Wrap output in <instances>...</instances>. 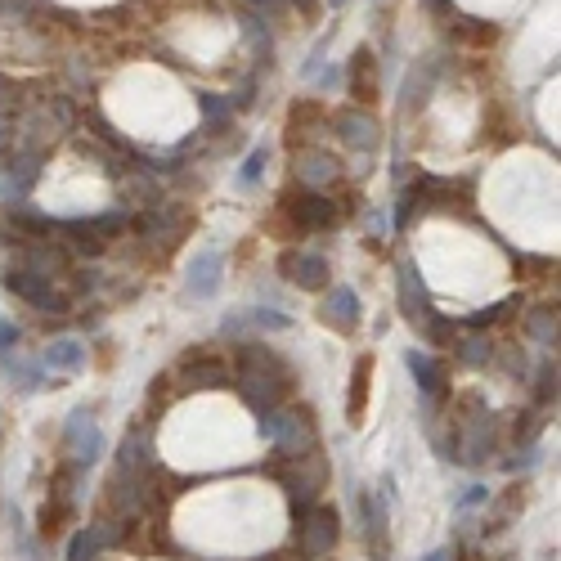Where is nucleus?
<instances>
[{
  "label": "nucleus",
  "mask_w": 561,
  "mask_h": 561,
  "mask_svg": "<svg viewBox=\"0 0 561 561\" xmlns=\"http://www.w3.org/2000/svg\"><path fill=\"white\" fill-rule=\"evenodd\" d=\"M229 386H238V395H243L256 413H270L292 395L297 373H292V364L283 360L279 351H270V346L234 342V382Z\"/></svg>",
  "instance_id": "nucleus-1"
},
{
  "label": "nucleus",
  "mask_w": 561,
  "mask_h": 561,
  "mask_svg": "<svg viewBox=\"0 0 561 561\" xmlns=\"http://www.w3.org/2000/svg\"><path fill=\"white\" fill-rule=\"evenodd\" d=\"M274 476L283 481V490L292 494V503L297 508H310V503H319V494L328 490V454L324 449H306V454H297V458H283L279 467H274Z\"/></svg>",
  "instance_id": "nucleus-2"
},
{
  "label": "nucleus",
  "mask_w": 561,
  "mask_h": 561,
  "mask_svg": "<svg viewBox=\"0 0 561 561\" xmlns=\"http://www.w3.org/2000/svg\"><path fill=\"white\" fill-rule=\"evenodd\" d=\"M283 220L292 225V234H328L342 225V207L319 189H288L283 193Z\"/></svg>",
  "instance_id": "nucleus-3"
},
{
  "label": "nucleus",
  "mask_w": 561,
  "mask_h": 561,
  "mask_svg": "<svg viewBox=\"0 0 561 561\" xmlns=\"http://www.w3.org/2000/svg\"><path fill=\"white\" fill-rule=\"evenodd\" d=\"M342 544V517L328 503H310V508H297V548L310 561H324L333 548Z\"/></svg>",
  "instance_id": "nucleus-4"
},
{
  "label": "nucleus",
  "mask_w": 561,
  "mask_h": 561,
  "mask_svg": "<svg viewBox=\"0 0 561 561\" xmlns=\"http://www.w3.org/2000/svg\"><path fill=\"white\" fill-rule=\"evenodd\" d=\"M176 377H180V391H220V386L234 382V369H229V360H220L211 351H189L180 360Z\"/></svg>",
  "instance_id": "nucleus-5"
},
{
  "label": "nucleus",
  "mask_w": 561,
  "mask_h": 561,
  "mask_svg": "<svg viewBox=\"0 0 561 561\" xmlns=\"http://www.w3.org/2000/svg\"><path fill=\"white\" fill-rule=\"evenodd\" d=\"M279 274L288 283H297L301 292H324L328 279H333V265L319 252H301V247H283L279 256Z\"/></svg>",
  "instance_id": "nucleus-6"
},
{
  "label": "nucleus",
  "mask_w": 561,
  "mask_h": 561,
  "mask_svg": "<svg viewBox=\"0 0 561 561\" xmlns=\"http://www.w3.org/2000/svg\"><path fill=\"white\" fill-rule=\"evenodd\" d=\"M63 454H68V463H77L81 472L104 454V431L95 427V418H90L86 409H77L68 418V427H63Z\"/></svg>",
  "instance_id": "nucleus-7"
},
{
  "label": "nucleus",
  "mask_w": 561,
  "mask_h": 561,
  "mask_svg": "<svg viewBox=\"0 0 561 561\" xmlns=\"http://www.w3.org/2000/svg\"><path fill=\"white\" fill-rule=\"evenodd\" d=\"M499 418H490V413H481V418L463 422L458 427V440H454V458L458 463H485V458H494V449H499Z\"/></svg>",
  "instance_id": "nucleus-8"
},
{
  "label": "nucleus",
  "mask_w": 561,
  "mask_h": 561,
  "mask_svg": "<svg viewBox=\"0 0 561 561\" xmlns=\"http://www.w3.org/2000/svg\"><path fill=\"white\" fill-rule=\"evenodd\" d=\"M189 225H193V216L185 207H176V202H158V207H149L140 220H135V229H140L149 243L162 238V247H176L180 238L189 234Z\"/></svg>",
  "instance_id": "nucleus-9"
},
{
  "label": "nucleus",
  "mask_w": 561,
  "mask_h": 561,
  "mask_svg": "<svg viewBox=\"0 0 561 561\" xmlns=\"http://www.w3.org/2000/svg\"><path fill=\"white\" fill-rule=\"evenodd\" d=\"M5 288L14 292V297L32 301V306L45 310V315H63V310L72 306V301L63 297V292L54 288L50 279H41V274H32V270H9V274H5Z\"/></svg>",
  "instance_id": "nucleus-10"
},
{
  "label": "nucleus",
  "mask_w": 561,
  "mask_h": 561,
  "mask_svg": "<svg viewBox=\"0 0 561 561\" xmlns=\"http://www.w3.org/2000/svg\"><path fill=\"white\" fill-rule=\"evenodd\" d=\"M337 135H342L346 149L369 153V149H377V140H382V126H377V117L369 108H342V113H337Z\"/></svg>",
  "instance_id": "nucleus-11"
},
{
  "label": "nucleus",
  "mask_w": 561,
  "mask_h": 561,
  "mask_svg": "<svg viewBox=\"0 0 561 561\" xmlns=\"http://www.w3.org/2000/svg\"><path fill=\"white\" fill-rule=\"evenodd\" d=\"M274 449L283 458H297L306 449H315V422H310V409H292L279 418V436H274Z\"/></svg>",
  "instance_id": "nucleus-12"
},
{
  "label": "nucleus",
  "mask_w": 561,
  "mask_h": 561,
  "mask_svg": "<svg viewBox=\"0 0 561 561\" xmlns=\"http://www.w3.org/2000/svg\"><path fill=\"white\" fill-rule=\"evenodd\" d=\"M324 324L337 328V333H355L360 328V297H355V288H346V283H337L333 292L324 297Z\"/></svg>",
  "instance_id": "nucleus-13"
},
{
  "label": "nucleus",
  "mask_w": 561,
  "mask_h": 561,
  "mask_svg": "<svg viewBox=\"0 0 561 561\" xmlns=\"http://www.w3.org/2000/svg\"><path fill=\"white\" fill-rule=\"evenodd\" d=\"M400 310L418 333H422V324L431 319V297H427V288H422V279H418L413 265H400Z\"/></svg>",
  "instance_id": "nucleus-14"
},
{
  "label": "nucleus",
  "mask_w": 561,
  "mask_h": 561,
  "mask_svg": "<svg viewBox=\"0 0 561 561\" xmlns=\"http://www.w3.org/2000/svg\"><path fill=\"white\" fill-rule=\"evenodd\" d=\"M337 171H342V167H337L333 153H324V149H301L297 153V180H301V189L333 185Z\"/></svg>",
  "instance_id": "nucleus-15"
},
{
  "label": "nucleus",
  "mask_w": 561,
  "mask_h": 561,
  "mask_svg": "<svg viewBox=\"0 0 561 561\" xmlns=\"http://www.w3.org/2000/svg\"><path fill=\"white\" fill-rule=\"evenodd\" d=\"M68 526H77V499H59V494H50V499L41 503V517H36L41 539H63L68 535Z\"/></svg>",
  "instance_id": "nucleus-16"
},
{
  "label": "nucleus",
  "mask_w": 561,
  "mask_h": 561,
  "mask_svg": "<svg viewBox=\"0 0 561 561\" xmlns=\"http://www.w3.org/2000/svg\"><path fill=\"white\" fill-rule=\"evenodd\" d=\"M369 391H373V355H360L351 373V395H346V422L360 427L364 413H369Z\"/></svg>",
  "instance_id": "nucleus-17"
},
{
  "label": "nucleus",
  "mask_w": 561,
  "mask_h": 561,
  "mask_svg": "<svg viewBox=\"0 0 561 561\" xmlns=\"http://www.w3.org/2000/svg\"><path fill=\"white\" fill-rule=\"evenodd\" d=\"M220 279H225V256L220 252H198L189 265V292L193 297H211V292L220 288Z\"/></svg>",
  "instance_id": "nucleus-18"
},
{
  "label": "nucleus",
  "mask_w": 561,
  "mask_h": 561,
  "mask_svg": "<svg viewBox=\"0 0 561 561\" xmlns=\"http://www.w3.org/2000/svg\"><path fill=\"white\" fill-rule=\"evenodd\" d=\"M117 472H126V476H149V472H153L149 431H131V436L122 440V454H117Z\"/></svg>",
  "instance_id": "nucleus-19"
},
{
  "label": "nucleus",
  "mask_w": 561,
  "mask_h": 561,
  "mask_svg": "<svg viewBox=\"0 0 561 561\" xmlns=\"http://www.w3.org/2000/svg\"><path fill=\"white\" fill-rule=\"evenodd\" d=\"M41 364L54 373H77L81 364H86V342H77V337H54V342L45 346Z\"/></svg>",
  "instance_id": "nucleus-20"
},
{
  "label": "nucleus",
  "mask_w": 561,
  "mask_h": 561,
  "mask_svg": "<svg viewBox=\"0 0 561 561\" xmlns=\"http://www.w3.org/2000/svg\"><path fill=\"white\" fill-rule=\"evenodd\" d=\"M404 364H409V373L418 377L422 395L449 391V369H445V360H431V355H422V351H409V355H404Z\"/></svg>",
  "instance_id": "nucleus-21"
},
{
  "label": "nucleus",
  "mask_w": 561,
  "mask_h": 561,
  "mask_svg": "<svg viewBox=\"0 0 561 561\" xmlns=\"http://www.w3.org/2000/svg\"><path fill=\"white\" fill-rule=\"evenodd\" d=\"M351 95L360 108H369L377 99V63H373V50H355L351 59Z\"/></svg>",
  "instance_id": "nucleus-22"
},
{
  "label": "nucleus",
  "mask_w": 561,
  "mask_h": 561,
  "mask_svg": "<svg viewBox=\"0 0 561 561\" xmlns=\"http://www.w3.org/2000/svg\"><path fill=\"white\" fill-rule=\"evenodd\" d=\"M360 512H364V535H369L373 553H386V494L364 490L360 494Z\"/></svg>",
  "instance_id": "nucleus-23"
},
{
  "label": "nucleus",
  "mask_w": 561,
  "mask_h": 561,
  "mask_svg": "<svg viewBox=\"0 0 561 561\" xmlns=\"http://www.w3.org/2000/svg\"><path fill=\"white\" fill-rule=\"evenodd\" d=\"M454 41L458 45H494L499 41V23H485V18H458Z\"/></svg>",
  "instance_id": "nucleus-24"
},
{
  "label": "nucleus",
  "mask_w": 561,
  "mask_h": 561,
  "mask_svg": "<svg viewBox=\"0 0 561 561\" xmlns=\"http://www.w3.org/2000/svg\"><path fill=\"white\" fill-rule=\"evenodd\" d=\"M319 117H324V104H315V99H306V104L292 108V117H288V144L292 149H297V140L306 135V126H315Z\"/></svg>",
  "instance_id": "nucleus-25"
},
{
  "label": "nucleus",
  "mask_w": 561,
  "mask_h": 561,
  "mask_svg": "<svg viewBox=\"0 0 561 561\" xmlns=\"http://www.w3.org/2000/svg\"><path fill=\"white\" fill-rule=\"evenodd\" d=\"M122 198H131V202H144V207H158V185H153L149 176H131V180H122Z\"/></svg>",
  "instance_id": "nucleus-26"
},
{
  "label": "nucleus",
  "mask_w": 561,
  "mask_h": 561,
  "mask_svg": "<svg viewBox=\"0 0 561 561\" xmlns=\"http://www.w3.org/2000/svg\"><path fill=\"white\" fill-rule=\"evenodd\" d=\"M530 333H535V342L553 346L557 342V310L553 306H539L535 315H530Z\"/></svg>",
  "instance_id": "nucleus-27"
},
{
  "label": "nucleus",
  "mask_w": 561,
  "mask_h": 561,
  "mask_svg": "<svg viewBox=\"0 0 561 561\" xmlns=\"http://www.w3.org/2000/svg\"><path fill=\"white\" fill-rule=\"evenodd\" d=\"M458 346H463V351H458V355H463V364H472V369H476V364H490L494 360V342H490V337H467V342H458Z\"/></svg>",
  "instance_id": "nucleus-28"
},
{
  "label": "nucleus",
  "mask_w": 561,
  "mask_h": 561,
  "mask_svg": "<svg viewBox=\"0 0 561 561\" xmlns=\"http://www.w3.org/2000/svg\"><path fill=\"white\" fill-rule=\"evenodd\" d=\"M198 108H202V113H207V122H211V126L229 122V99L211 95V90H198Z\"/></svg>",
  "instance_id": "nucleus-29"
},
{
  "label": "nucleus",
  "mask_w": 561,
  "mask_h": 561,
  "mask_svg": "<svg viewBox=\"0 0 561 561\" xmlns=\"http://www.w3.org/2000/svg\"><path fill=\"white\" fill-rule=\"evenodd\" d=\"M5 369H9V377H18V391H36V386H41V369H32V364L14 360V355L5 360Z\"/></svg>",
  "instance_id": "nucleus-30"
},
{
  "label": "nucleus",
  "mask_w": 561,
  "mask_h": 561,
  "mask_svg": "<svg viewBox=\"0 0 561 561\" xmlns=\"http://www.w3.org/2000/svg\"><path fill=\"white\" fill-rule=\"evenodd\" d=\"M265 162H270V149L261 144V149L247 153V162H243V171H238V180H243V185H256V176L265 171Z\"/></svg>",
  "instance_id": "nucleus-31"
},
{
  "label": "nucleus",
  "mask_w": 561,
  "mask_h": 561,
  "mask_svg": "<svg viewBox=\"0 0 561 561\" xmlns=\"http://www.w3.org/2000/svg\"><path fill=\"white\" fill-rule=\"evenodd\" d=\"M508 310H512V301H503V306H485V310H476V315H467L463 324L467 328H490V324H499V319H508Z\"/></svg>",
  "instance_id": "nucleus-32"
},
{
  "label": "nucleus",
  "mask_w": 561,
  "mask_h": 561,
  "mask_svg": "<svg viewBox=\"0 0 561 561\" xmlns=\"http://www.w3.org/2000/svg\"><path fill=\"white\" fill-rule=\"evenodd\" d=\"M539 404H548V400H557V360H548L544 369H539Z\"/></svg>",
  "instance_id": "nucleus-33"
},
{
  "label": "nucleus",
  "mask_w": 561,
  "mask_h": 561,
  "mask_svg": "<svg viewBox=\"0 0 561 561\" xmlns=\"http://www.w3.org/2000/svg\"><path fill=\"white\" fill-rule=\"evenodd\" d=\"M247 324H256L265 333V328H270V333H283V328H288V315H274V310H252V315H247Z\"/></svg>",
  "instance_id": "nucleus-34"
},
{
  "label": "nucleus",
  "mask_w": 561,
  "mask_h": 561,
  "mask_svg": "<svg viewBox=\"0 0 561 561\" xmlns=\"http://www.w3.org/2000/svg\"><path fill=\"white\" fill-rule=\"evenodd\" d=\"M481 503H490V490H485V485H472V490L458 499V508H481Z\"/></svg>",
  "instance_id": "nucleus-35"
},
{
  "label": "nucleus",
  "mask_w": 561,
  "mask_h": 561,
  "mask_svg": "<svg viewBox=\"0 0 561 561\" xmlns=\"http://www.w3.org/2000/svg\"><path fill=\"white\" fill-rule=\"evenodd\" d=\"M9 342H18V328L14 324H0V351H5Z\"/></svg>",
  "instance_id": "nucleus-36"
},
{
  "label": "nucleus",
  "mask_w": 561,
  "mask_h": 561,
  "mask_svg": "<svg viewBox=\"0 0 561 561\" xmlns=\"http://www.w3.org/2000/svg\"><path fill=\"white\" fill-rule=\"evenodd\" d=\"M252 5H256V9H265V14H279V9L288 5V0H252Z\"/></svg>",
  "instance_id": "nucleus-37"
},
{
  "label": "nucleus",
  "mask_w": 561,
  "mask_h": 561,
  "mask_svg": "<svg viewBox=\"0 0 561 561\" xmlns=\"http://www.w3.org/2000/svg\"><path fill=\"white\" fill-rule=\"evenodd\" d=\"M427 561H458V548H436V553H427Z\"/></svg>",
  "instance_id": "nucleus-38"
},
{
  "label": "nucleus",
  "mask_w": 561,
  "mask_h": 561,
  "mask_svg": "<svg viewBox=\"0 0 561 561\" xmlns=\"http://www.w3.org/2000/svg\"><path fill=\"white\" fill-rule=\"evenodd\" d=\"M9 144H14V135H9V126H0V153H5Z\"/></svg>",
  "instance_id": "nucleus-39"
},
{
  "label": "nucleus",
  "mask_w": 561,
  "mask_h": 561,
  "mask_svg": "<svg viewBox=\"0 0 561 561\" xmlns=\"http://www.w3.org/2000/svg\"><path fill=\"white\" fill-rule=\"evenodd\" d=\"M373 561H386V553H373Z\"/></svg>",
  "instance_id": "nucleus-40"
}]
</instances>
